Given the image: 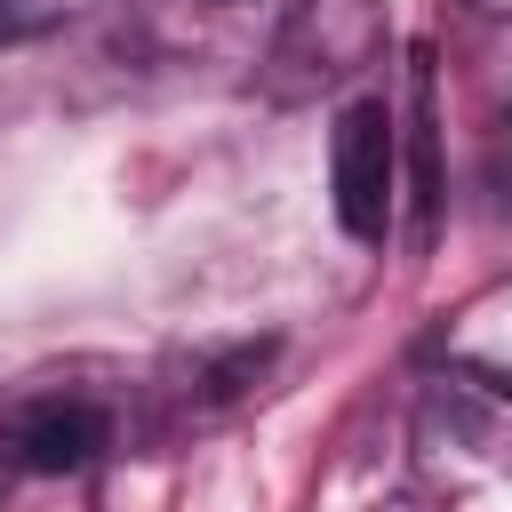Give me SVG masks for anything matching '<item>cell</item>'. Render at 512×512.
<instances>
[{"mask_svg": "<svg viewBox=\"0 0 512 512\" xmlns=\"http://www.w3.org/2000/svg\"><path fill=\"white\" fill-rule=\"evenodd\" d=\"M104 448V408L96 400H24L8 416V456L24 472H80Z\"/></svg>", "mask_w": 512, "mask_h": 512, "instance_id": "obj_2", "label": "cell"}, {"mask_svg": "<svg viewBox=\"0 0 512 512\" xmlns=\"http://www.w3.org/2000/svg\"><path fill=\"white\" fill-rule=\"evenodd\" d=\"M480 8H488V16H512V0H480Z\"/></svg>", "mask_w": 512, "mask_h": 512, "instance_id": "obj_5", "label": "cell"}, {"mask_svg": "<svg viewBox=\"0 0 512 512\" xmlns=\"http://www.w3.org/2000/svg\"><path fill=\"white\" fill-rule=\"evenodd\" d=\"M56 16H64V0H0V32H40Z\"/></svg>", "mask_w": 512, "mask_h": 512, "instance_id": "obj_3", "label": "cell"}, {"mask_svg": "<svg viewBox=\"0 0 512 512\" xmlns=\"http://www.w3.org/2000/svg\"><path fill=\"white\" fill-rule=\"evenodd\" d=\"M336 224L352 240H384L392 224V112L376 96L344 104L336 120Z\"/></svg>", "mask_w": 512, "mask_h": 512, "instance_id": "obj_1", "label": "cell"}, {"mask_svg": "<svg viewBox=\"0 0 512 512\" xmlns=\"http://www.w3.org/2000/svg\"><path fill=\"white\" fill-rule=\"evenodd\" d=\"M488 184H496V200L512 208V120H496V144H488Z\"/></svg>", "mask_w": 512, "mask_h": 512, "instance_id": "obj_4", "label": "cell"}]
</instances>
